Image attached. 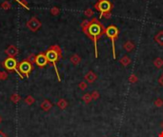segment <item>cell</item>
<instances>
[{
	"label": "cell",
	"instance_id": "cell-1",
	"mask_svg": "<svg viewBox=\"0 0 163 137\" xmlns=\"http://www.w3.org/2000/svg\"><path fill=\"white\" fill-rule=\"evenodd\" d=\"M81 28H82L83 33H84L89 38L93 40L94 45V53H96V57H97L98 56L97 40H98L99 37H101L103 34H105L106 29L96 18H93L91 21L84 20V21L81 23Z\"/></svg>",
	"mask_w": 163,
	"mask_h": 137
},
{
	"label": "cell",
	"instance_id": "cell-2",
	"mask_svg": "<svg viewBox=\"0 0 163 137\" xmlns=\"http://www.w3.org/2000/svg\"><path fill=\"white\" fill-rule=\"evenodd\" d=\"M45 53H46V57H47V60H48V64L53 67L54 70H55V72H56L57 79H58V81L60 82L61 81V78H60V74L58 72V70H57L56 63L59 59L62 58L61 48H60L58 45H53L45 51Z\"/></svg>",
	"mask_w": 163,
	"mask_h": 137
},
{
	"label": "cell",
	"instance_id": "cell-3",
	"mask_svg": "<svg viewBox=\"0 0 163 137\" xmlns=\"http://www.w3.org/2000/svg\"><path fill=\"white\" fill-rule=\"evenodd\" d=\"M2 66L9 72L15 71V72L18 73L20 78L21 79L24 78V76L18 71V68H17V67H18V62H17V60L15 59V57H7V58L2 62Z\"/></svg>",
	"mask_w": 163,
	"mask_h": 137
},
{
	"label": "cell",
	"instance_id": "cell-4",
	"mask_svg": "<svg viewBox=\"0 0 163 137\" xmlns=\"http://www.w3.org/2000/svg\"><path fill=\"white\" fill-rule=\"evenodd\" d=\"M18 71L22 74L24 77H30V74L31 71L33 70V64L31 63L30 60L24 59L21 62L18 63Z\"/></svg>",
	"mask_w": 163,
	"mask_h": 137
},
{
	"label": "cell",
	"instance_id": "cell-5",
	"mask_svg": "<svg viewBox=\"0 0 163 137\" xmlns=\"http://www.w3.org/2000/svg\"><path fill=\"white\" fill-rule=\"evenodd\" d=\"M118 33H119V31L116 26L114 25H111L106 29V33L105 34L107 35L109 38L111 39L112 41V48H113V56L114 58L116 59V50H114V40L117 38L118 36Z\"/></svg>",
	"mask_w": 163,
	"mask_h": 137
},
{
	"label": "cell",
	"instance_id": "cell-6",
	"mask_svg": "<svg viewBox=\"0 0 163 137\" xmlns=\"http://www.w3.org/2000/svg\"><path fill=\"white\" fill-rule=\"evenodd\" d=\"M94 8L96 11H100V13H111V10L113 9V4L109 0H100L94 4Z\"/></svg>",
	"mask_w": 163,
	"mask_h": 137
},
{
	"label": "cell",
	"instance_id": "cell-7",
	"mask_svg": "<svg viewBox=\"0 0 163 137\" xmlns=\"http://www.w3.org/2000/svg\"><path fill=\"white\" fill-rule=\"evenodd\" d=\"M41 26H42L41 21H40L36 16H33L30 20H28L27 23H26V27H27L31 31H33V33H35V31H38L39 29L41 28Z\"/></svg>",
	"mask_w": 163,
	"mask_h": 137
},
{
	"label": "cell",
	"instance_id": "cell-8",
	"mask_svg": "<svg viewBox=\"0 0 163 137\" xmlns=\"http://www.w3.org/2000/svg\"><path fill=\"white\" fill-rule=\"evenodd\" d=\"M33 64H35L37 67L39 68H44L45 66L48 65V60L46 57L45 53H39L38 54H36L33 60Z\"/></svg>",
	"mask_w": 163,
	"mask_h": 137
},
{
	"label": "cell",
	"instance_id": "cell-9",
	"mask_svg": "<svg viewBox=\"0 0 163 137\" xmlns=\"http://www.w3.org/2000/svg\"><path fill=\"white\" fill-rule=\"evenodd\" d=\"M19 53L18 48L13 45H10L9 47L5 50V53L7 54L8 57H15Z\"/></svg>",
	"mask_w": 163,
	"mask_h": 137
},
{
	"label": "cell",
	"instance_id": "cell-10",
	"mask_svg": "<svg viewBox=\"0 0 163 137\" xmlns=\"http://www.w3.org/2000/svg\"><path fill=\"white\" fill-rule=\"evenodd\" d=\"M40 108H41V110H44V111H49L51 108H53V104H51V103L50 100L45 99V100H43L42 103H41V104H40Z\"/></svg>",
	"mask_w": 163,
	"mask_h": 137
},
{
	"label": "cell",
	"instance_id": "cell-11",
	"mask_svg": "<svg viewBox=\"0 0 163 137\" xmlns=\"http://www.w3.org/2000/svg\"><path fill=\"white\" fill-rule=\"evenodd\" d=\"M96 78H97L96 74L92 70L88 71V72L85 74V80L88 83H94L96 80Z\"/></svg>",
	"mask_w": 163,
	"mask_h": 137
},
{
	"label": "cell",
	"instance_id": "cell-12",
	"mask_svg": "<svg viewBox=\"0 0 163 137\" xmlns=\"http://www.w3.org/2000/svg\"><path fill=\"white\" fill-rule=\"evenodd\" d=\"M70 61L73 66H77L80 62H81V57H80L78 54L74 53V54H73V55L71 56Z\"/></svg>",
	"mask_w": 163,
	"mask_h": 137
},
{
	"label": "cell",
	"instance_id": "cell-13",
	"mask_svg": "<svg viewBox=\"0 0 163 137\" xmlns=\"http://www.w3.org/2000/svg\"><path fill=\"white\" fill-rule=\"evenodd\" d=\"M154 41L158 43L160 46H163V31H158V33L154 35Z\"/></svg>",
	"mask_w": 163,
	"mask_h": 137
},
{
	"label": "cell",
	"instance_id": "cell-14",
	"mask_svg": "<svg viewBox=\"0 0 163 137\" xmlns=\"http://www.w3.org/2000/svg\"><path fill=\"white\" fill-rule=\"evenodd\" d=\"M56 105H57V107L60 108V110H65V108L68 107V102H67V100H66V99L61 98V99L58 100V102L56 103Z\"/></svg>",
	"mask_w": 163,
	"mask_h": 137
},
{
	"label": "cell",
	"instance_id": "cell-15",
	"mask_svg": "<svg viewBox=\"0 0 163 137\" xmlns=\"http://www.w3.org/2000/svg\"><path fill=\"white\" fill-rule=\"evenodd\" d=\"M123 49L126 51H132L134 49V42L132 41H127L124 43V45H123Z\"/></svg>",
	"mask_w": 163,
	"mask_h": 137
},
{
	"label": "cell",
	"instance_id": "cell-16",
	"mask_svg": "<svg viewBox=\"0 0 163 137\" xmlns=\"http://www.w3.org/2000/svg\"><path fill=\"white\" fill-rule=\"evenodd\" d=\"M119 62H120V64H121L122 66H124V67H127L128 65H130L131 58L129 56L125 55V56H123V57H121V58H120Z\"/></svg>",
	"mask_w": 163,
	"mask_h": 137
},
{
	"label": "cell",
	"instance_id": "cell-17",
	"mask_svg": "<svg viewBox=\"0 0 163 137\" xmlns=\"http://www.w3.org/2000/svg\"><path fill=\"white\" fill-rule=\"evenodd\" d=\"M10 99H11V102L14 103V104H17V103L21 100V96H20L18 93H13V94H11V95Z\"/></svg>",
	"mask_w": 163,
	"mask_h": 137
},
{
	"label": "cell",
	"instance_id": "cell-18",
	"mask_svg": "<svg viewBox=\"0 0 163 137\" xmlns=\"http://www.w3.org/2000/svg\"><path fill=\"white\" fill-rule=\"evenodd\" d=\"M154 65L156 68H160L163 66V59H161L160 57H157V58L154 60Z\"/></svg>",
	"mask_w": 163,
	"mask_h": 137
},
{
	"label": "cell",
	"instance_id": "cell-19",
	"mask_svg": "<svg viewBox=\"0 0 163 137\" xmlns=\"http://www.w3.org/2000/svg\"><path fill=\"white\" fill-rule=\"evenodd\" d=\"M24 101H25V103L27 105H29V106H31L33 104L34 102H35V99L33 98V96H31V95H28L27 97H26V98L24 99Z\"/></svg>",
	"mask_w": 163,
	"mask_h": 137
},
{
	"label": "cell",
	"instance_id": "cell-20",
	"mask_svg": "<svg viewBox=\"0 0 163 137\" xmlns=\"http://www.w3.org/2000/svg\"><path fill=\"white\" fill-rule=\"evenodd\" d=\"M82 99H83V101L86 103V104H89V103H91L92 100H93L91 93H85L84 95L82 96Z\"/></svg>",
	"mask_w": 163,
	"mask_h": 137
},
{
	"label": "cell",
	"instance_id": "cell-21",
	"mask_svg": "<svg viewBox=\"0 0 163 137\" xmlns=\"http://www.w3.org/2000/svg\"><path fill=\"white\" fill-rule=\"evenodd\" d=\"M17 3H19L20 5L22 6L23 8H25L26 10H30V8H29V5H28V1L27 0H15Z\"/></svg>",
	"mask_w": 163,
	"mask_h": 137
},
{
	"label": "cell",
	"instance_id": "cell-22",
	"mask_svg": "<svg viewBox=\"0 0 163 137\" xmlns=\"http://www.w3.org/2000/svg\"><path fill=\"white\" fill-rule=\"evenodd\" d=\"M1 8L3 9V10H5V11L10 10V9L11 8V4L9 1H4L1 4Z\"/></svg>",
	"mask_w": 163,
	"mask_h": 137
},
{
	"label": "cell",
	"instance_id": "cell-23",
	"mask_svg": "<svg viewBox=\"0 0 163 137\" xmlns=\"http://www.w3.org/2000/svg\"><path fill=\"white\" fill-rule=\"evenodd\" d=\"M154 105L156 106V108H161L163 106V100L161 98L156 99V100H154Z\"/></svg>",
	"mask_w": 163,
	"mask_h": 137
},
{
	"label": "cell",
	"instance_id": "cell-24",
	"mask_svg": "<svg viewBox=\"0 0 163 137\" xmlns=\"http://www.w3.org/2000/svg\"><path fill=\"white\" fill-rule=\"evenodd\" d=\"M78 88H80L81 90H85L86 88H88V84H87V82H85V81H81L78 84Z\"/></svg>",
	"mask_w": 163,
	"mask_h": 137
},
{
	"label": "cell",
	"instance_id": "cell-25",
	"mask_svg": "<svg viewBox=\"0 0 163 137\" xmlns=\"http://www.w3.org/2000/svg\"><path fill=\"white\" fill-rule=\"evenodd\" d=\"M8 79V73L6 71L0 70V81H4V80Z\"/></svg>",
	"mask_w": 163,
	"mask_h": 137
},
{
	"label": "cell",
	"instance_id": "cell-26",
	"mask_svg": "<svg viewBox=\"0 0 163 137\" xmlns=\"http://www.w3.org/2000/svg\"><path fill=\"white\" fill-rule=\"evenodd\" d=\"M51 13L53 14V15H58L59 13H60V10L57 7H53L51 9Z\"/></svg>",
	"mask_w": 163,
	"mask_h": 137
},
{
	"label": "cell",
	"instance_id": "cell-27",
	"mask_svg": "<svg viewBox=\"0 0 163 137\" xmlns=\"http://www.w3.org/2000/svg\"><path fill=\"white\" fill-rule=\"evenodd\" d=\"M91 95H92V98H93V100H97L99 98V92L97 90H94L93 92L91 93Z\"/></svg>",
	"mask_w": 163,
	"mask_h": 137
},
{
	"label": "cell",
	"instance_id": "cell-28",
	"mask_svg": "<svg viewBox=\"0 0 163 137\" xmlns=\"http://www.w3.org/2000/svg\"><path fill=\"white\" fill-rule=\"evenodd\" d=\"M137 80H138V79H137V77L134 75V74H132V75L129 77V82L133 83V84H134V83H136Z\"/></svg>",
	"mask_w": 163,
	"mask_h": 137
},
{
	"label": "cell",
	"instance_id": "cell-29",
	"mask_svg": "<svg viewBox=\"0 0 163 137\" xmlns=\"http://www.w3.org/2000/svg\"><path fill=\"white\" fill-rule=\"evenodd\" d=\"M85 15L87 16V17H92L94 15V13H93V11L91 10V9H87V10L85 11Z\"/></svg>",
	"mask_w": 163,
	"mask_h": 137
},
{
	"label": "cell",
	"instance_id": "cell-30",
	"mask_svg": "<svg viewBox=\"0 0 163 137\" xmlns=\"http://www.w3.org/2000/svg\"><path fill=\"white\" fill-rule=\"evenodd\" d=\"M100 18H102V17H105V18H110L111 17V13H100Z\"/></svg>",
	"mask_w": 163,
	"mask_h": 137
},
{
	"label": "cell",
	"instance_id": "cell-31",
	"mask_svg": "<svg viewBox=\"0 0 163 137\" xmlns=\"http://www.w3.org/2000/svg\"><path fill=\"white\" fill-rule=\"evenodd\" d=\"M34 57H35V54H31L30 56H28V60H30V61L33 64V60H34Z\"/></svg>",
	"mask_w": 163,
	"mask_h": 137
},
{
	"label": "cell",
	"instance_id": "cell-32",
	"mask_svg": "<svg viewBox=\"0 0 163 137\" xmlns=\"http://www.w3.org/2000/svg\"><path fill=\"white\" fill-rule=\"evenodd\" d=\"M158 83H159V85H160V86H162V87H163V73L159 76V78H158Z\"/></svg>",
	"mask_w": 163,
	"mask_h": 137
},
{
	"label": "cell",
	"instance_id": "cell-33",
	"mask_svg": "<svg viewBox=\"0 0 163 137\" xmlns=\"http://www.w3.org/2000/svg\"><path fill=\"white\" fill-rule=\"evenodd\" d=\"M0 137H8V135L6 133L3 132L2 130H0Z\"/></svg>",
	"mask_w": 163,
	"mask_h": 137
},
{
	"label": "cell",
	"instance_id": "cell-34",
	"mask_svg": "<svg viewBox=\"0 0 163 137\" xmlns=\"http://www.w3.org/2000/svg\"><path fill=\"white\" fill-rule=\"evenodd\" d=\"M158 137H163V130H162L161 132H160L159 134H158Z\"/></svg>",
	"mask_w": 163,
	"mask_h": 137
},
{
	"label": "cell",
	"instance_id": "cell-35",
	"mask_svg": "<svg viewBox=\"0 0 163 137\" xmlns=\"http://www.w3.org/2000/svg\"><path fill=\"white\" fill-rule=\"evenodd\" d=\"M160 127H161V128H162V130H163V121H162L161 123H160Z\"/></svg>",
	"mask_w": 163,
	"mask_h": 137
},
{
	"label": "cell",
	"instance_id": "cell-36",
	"mask_svg": "<svg viewBox=\"0 0 163 137\" xmlns=\"http://www.w3.org/2000/svg\"><path fill=\"white\" fill-rule=\"evenodd\" d=\"M1 123H2V117L0 115V124H1Z\"/></svg>",
	"mask_w": 163,
	"mask_h": 137
},
{
	"label": "cell",
	"instance_id": "cell-37",
	"mask_svg": "<svg viewBox=\"0 0 163 137\" xmlns=\"http://www.w3.org/2000/svg\"><path fill=\"white\" fill-rule=\"evenodd\" d=\"M99 1H100V0H99Z\"/></svg>",
	"mask_w": 163,
	"mask_h": 137
}]
</instances>
